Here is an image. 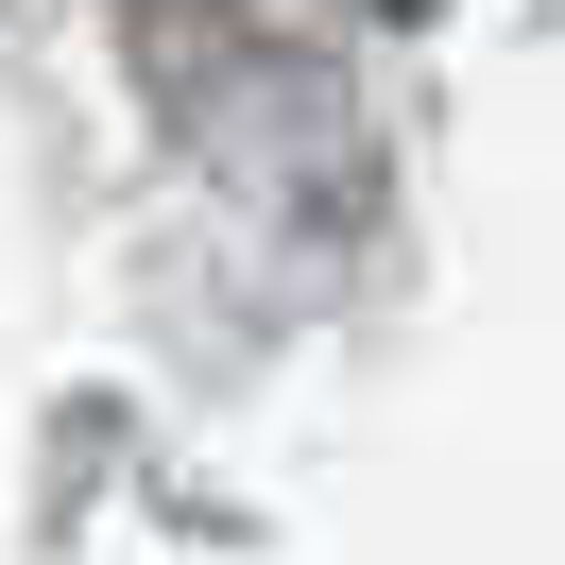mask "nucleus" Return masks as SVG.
<instances>
[{
	"label": "nucleus",
	"instance_id": "1",
	"mask_svg": "<svg viewBox=\"0 0 565 565\" xmlns=\"http://www.w3.org/2000/svg\"><path fill=\"white\" fill-rule=\"evenodd\" d=\"M377 18H412V0H377Z\"/></svg>",
	"mask_w": 565,
	"mask_h": 565
}]
</instances>
